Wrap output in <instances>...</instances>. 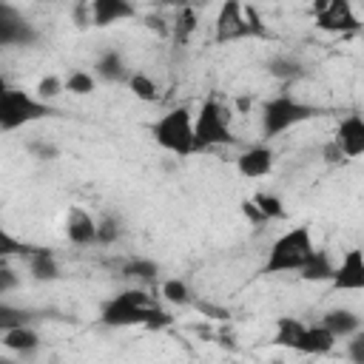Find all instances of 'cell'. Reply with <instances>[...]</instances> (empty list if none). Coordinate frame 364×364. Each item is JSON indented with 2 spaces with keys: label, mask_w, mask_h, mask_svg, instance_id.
Returning <instances> with one entry per match:
<instances>
[{
  "label": "cell",
  "mask_w": 364,
  "mask_h": 364,
  "mask_svg": "<svg viewBox=\"0 0 364 364\" xmlns=\"http://www.w3.org/2000/svg\"><path fill=\"white\" fill-rule=\"evenodd\" d=\"M100 324L105 327H148L159 330L173 324V316L151 304L142 290H122L100 304Z\"/></svg>",
  "instance_id": "cell-1"
},
{
  "label": "cell",
  "mask_w": 364,
  "mask_h": 364,
  "mask_svg": "<svg viewBox=\"0 0 364 364\" xmlns=\"http://www.w3.org/2000/svg\"><path fill=\"white\" fill-rule=\"evenodd\" d=\"M51 117H60V108L54 102H46L43 97L26 91V88H17V85L3 88V94H0V131L11 134V131H20L26 125L51 119Z\"/></svg>",
  "instance_id": "cell-2"
},
{
  "label": "cell",
  "mask_w": 364,
  "mask_h": 364,
  "mask_svg": "<svg viewBox=\"0 0 364 364\" xmlns=\"http://www.w3.org/2000/svg\"><path fill=\"white\" fill-rule=\"evenodd\" d=\"M324 117V108L313 105V102H304L299 97H290V94H276L270 100L262 102V139L270 142L276 136H282L284 131L296 128V125H304L310 119H318Z\"/></svg>",
  "instance_id": "cell-3"
},
{
  "label": "cell",
  "mask_w": 364,
  "mask_h": 364,
  "mask_svg": "<svg viewBox=\"0 0 364 364\" xmlns=\"http://www.w3.org/2000/svg\"><path fill=\"white\" fill-rule=\"evenodd\" d=\"M316 250L313 245V233L307 225H296L287 228L284 233H279L267 250V259L262 264L264 276H279V273H299L304 267V262L310 259V253Z\"/></svg>",
  "instance_id": "cell-4"
},
{
  "label": "cell",
  "mask_w": 364,
  "mask_h": 364,
  "mask_svg": "<svg viewBox=\"0 0 364 364\" xmlns=\"http://www.w3.org/2000/svg\"><path fill=\"white\" fill-rule=\"evenodd\" d=\"M267 26L262 23L259 11L253 6H242L239 0H225L216 11L213 23V40L219 46L236 43V40H253V37H267Z\"/></svg>",
  "instance_id": "cell-5"
},
{
  "label": "cell",
  "mask_w": 364,
  "mask_h": 364,
  "mask_svg": "<svg viewBox=\"0 0 364 364\" xmlns=\"http://www.w3.org/2000/svg\"><path fill=\"white\" fill-rule=\"evenodd\" d=\"M151 136H154V142L162 151H168V154H173L179 159L196 154V145H193V114H191V108L188 105H173L171 111H165L151 125Z\"/></svg>",
  "instance_id": "cell-6"
},
{
  "label": "cell",
  "mask_w": 364,
  "mask_h": 364,
  "mask_svg": "<svg viewBox=\"0 0 364 364\" xmlns=\"http://www.w3.org/2000/svg\"><path fill=\"white\" fill-rule=\"evenodd\" d=\"M236 136L230 131V114L225 111V105L213 97L199 102V111L193 114V145L196 154L219 148V145H233Z\"/></svg>",
  "instance_id": "cell-7"
},
{
  "label": "cell",
  "mask_w": 364,
  "mask_h": 364,
  "mask_svg": "<svg viewBox=\"0 0 364 364\" xmlns=\"http://www.w3.org/2000/svg\"><path fill=\"white\" fill-rule=\"evenodd\" d=\"M40 28L23 17L11 3H0V46L6 48H34L40 43Z\"/></svg>",
  "instance_id": "cell-8"
},
{
  "label": "cell",
  "mask_w": 364,
  "mask_h": 364,
  "mask_svg": "<svg viewBox=\"0 0 364 364\" xmlns=\"http://www.w3.org/2000/svg\"><path fill=\"white\" fill-rule=\"evenodd\" d=\"M313 20L327 34H355L361 28L358 14L353 11L350 0H316Z\"/></svg>",
  "instance_id": "cell-9"
},
{
  "label": "cell",
  "mask_w": 364,
  "mask_h": 364,
  "mask_svg": "<svg viewBox=\"0 0 364 364\" xmlns=\"http://www.w3.org/2000/svg\"><path fill=\"white\" fill-rule=\"evenodd\" d=\"M330 287L336 293H355V290H364V250L361 247H350L341 262H336V273H333V282Z\"/></svg>",
  "instance_id": "cell-10"
},
{
  "label": "cell",
  "mask_w": 364,
  "mask_h": 364,
  "mask_svg": "<svg viewBox=\"0 0 364 364\" xmlns=\"http://www.w3.org/2000/svg\"><path fill=\"white\" fill-rule=\"evenodd\" d=\"M333 142L338 145V151H341L347 159L364 156V114H355V111L344 114V117L336 122Z\"/></svg>",
  "instance_id": "cell-11"
},
{
  "label": "cell",
  "mask_w": 364,
  "mask_h": 364,
  "mask_svg": "<svg viewBox=\"0 0 364 364\" xmlns=\"http://www.w3.org/2000/svg\"><path fill=\"white\" fill-rule=\"evenodd\" d=\"M276 165V154L267 142H259V145H247L239 156H236V171L245 176V179H262L273 171Z\"/></svg>",
  "instance_id": "cell-12"
},
{
  "label": "cell",
  "mask_w": 364,
  "mask_h": 364,
  "mask_svg": "<svg viewBox=\"0 0 364 364\" xmlns=\"http://www.w3.org/2000/svg\"><path fill=\"white\" fill-rule=\"evenodd\" d=\"M65 239L77 247H88V245H97V216H91L85 208L74 205L68 208L65 213Z\"/></svg>",
  "instance_id": "cell-13"
},
{
  "label": "cell",
  "mask_w": 364,
  "mask_h": 364,
  "mask_svg": "<svg viewBox=\"0 0 364 364\" xmlns=\"http://www.w3.org/2000/svg\"><path fill=\"white\" fill-rule=\"evenodd\" d=\"M91 71L97 74L100 82H108V85H125L134 68H128V63H125V57H122L119 48H105V51L97 54Z\"/></svg>",
  "instance_id": "cell-14"
},
{
  "label": "cell",
  "mask_w": 364,
  "mask_h": 364,
  "mask_svg": "<svg viewBox=\"0 0 364 364\" xmlns=\"http://www.w3.org/2000/svg\"><path fill=\"white\" fill-rule=\"evenodd\" d=\"M136 6L134 0H91V26L94 28H108L122 20H134Z\"/></svg>",
  "instance_id": "cell-15"
},
{
  "label": "cell",
  "mask_w": 364,
  "mask_h": 364,
  "mask_svg": "<svg viewBox=\"0 0 364 364\" xmlns=\"http://www.w3.org/2000/svg\"><path fill=\"white\" fill-rule=\"evenodd\" d=\"M336 341L338 338L318 321V324H304V330H301V336H299L293 350L301 353V355H327V353H333Z\"/></svg>",
  "instance_id": "cell-16"
},
{
  "label": "cell",
  "mask_w": 364,
  "mask_h": 364,
  "mask_svg": "<svg viewBox=\"0 0 364 364\" xmlns=\"http://www.w3.org/2000/svg\"><path fill=\"white\" fill-rule=\"evenodd\" d=\"M321 324L338 338V341H347L355 330L364 327V318L361 313H355L353 307H330L321 313Z\"/></svg>",
  "instance_id": "cell-17"
},
{
  "label": "cell",
  "mask_w": 364,
  "mask_h": 364,
  "mask_svg": "<svg viewBox=\"0 0 364 364\" xmlns=\"http://www.w3.org/2000/svg\"><path fill=\"white\" fill-rule=\"evenodd\" d=\"M26 267H28V276L34 282H60L63 279V267H60V259L51 247H37L28 259H26Z\"/></svg>",
  "instance_id": "cell-18"
},
{
  "label": "cell",
  "mask_w": 364,
  "mask_h": 364,
  "mask_svg": "<svg viewBox=\"0 0 364 364\" xmlns=\"http://www.w3.org/2000/svg\"><path fill=\"white\" fill-rule=\"evenodd\" d=\"M43 338L40 333L31 327V324H23V327H11V330H3V347L20 358H31L37 350H40Z\"/></svg>",
  "instance_id": "cell-19"
},
{
  "label": "cell",
  "mask_w": 364,
  "mask_h": 364,
  "mask_svg": "<svg viewBox=\"0 0 364 364\" xmlns=\"http://www.w3.org/2000/svg\"><path fill=\"white\" fill-rule=\"evenodd\" d=\"M333 273H336V262H333V256L327 253V250H321V247H316L313 253H310V259L304 262V267L299 270V276H301V282H310V284H330L333 282Z\"/></svg>",
  "instance_id": "cell-20"
},
{
  "label": "cell",
  "mask_w": 364,
  "mask_h": 364,
  "mask_svg": "<svg viewBox=\"0 0 364 364\" xmlns=\"http://www.w3.org/2000/svg\"><path fill=\"white\" fill-rule=\"evenodd\" d=\"M264 71H267L273 80H279V82H293V80L307 77V65H304L299 57H293V54H273V57L264 63Z\"/></svg>",
  "instance_id": "cell-21"
},
{
  "label": "cell",
  "mask_w": 364,
  "mask_h": 364,
  "mask_svg": "<svg viewBox=\"0 0 364 364\" xmlns=\"http://www.w3.org/2000/svg\"><path fill=\"white\" fill-rule=\"evenodd\" d=\"M122 276L142 282V284H151L159 279V264H156V259H148V256H131L122 264Z\"/></svg>",
  "instance_id": "cell-22"
},
{
  "label": "cell",
  "mask_w": 364,
  "mask_h": 364,
  "mask_svg": "<svg viewBox=\"0 0 364 364\" xmlns=\"http://www.w3.org/2000/svg\"><path fill=\"white\" fill-rule=\"evenodd\" d=\"M43 313L31 310V307H17L11 301H0V333L3 330H11V327H23V324H34Z\"/></svg>",
  "instance_id": "cell-23"
},
{
  "label": "cell",
  "mask_w": 364,
  "mask_h": 364,
  "mask_svg": "<svg viewBox=\"0 0 364 364\" xmlns=\"http://www.w3.org/2000/svg\"><path fill=\"white\" fill-rule=\"evenodd\" d=\"M159 293H162V301H168L173 307H191V304H196L191 284L185 279H176V276L173 279H165L162 287H159Z\"/></svg>",
  "instance_id": "cell-24"
},
{
  "label": "cell",
  "mask_w": 364,
  "mask_h": 364,
  "mask_svg": "<svg viewBox=\"0 0 364 364\" xmlns=\"http://www.w3.org/2000/svg\"><path fill=\"white\" fill-rule=\"evenodd\" d=\"M122 230H125V225H122L119 213L105 210L102 216H97V245H102V247L117 245L122 239Z\"/></svg>",
  "instance_id": "cell-25"
},
{
  "label": "cell",
  "mask_w": 364,
  "mask_h": 364,
  "mask_svg": "<svg viewBox=\"0 0 364 364\" xmlns=\"http://www.w3.org/2000/svg\"><path fill=\"white\" fill-rule=\"evenodd\" d=\"M301 330H304V321H299L293 316H282V318H276V327H273V344L293 350L299 336H301Z\"/></svg>",
  "instance_id": "cell-26"
},
{
  "label": "cell",
  "mask_w": 364,
  "mask_h": 364,
  "mask_svg": "<svg viewBox=\"0 0 364 364\" xmlns=\"http://www.w3.org/2000/svg\"><path fill=\"white\" fill-rule=\"evenodd\" d=\"M196 26H199V14H196V9H193V6H182V9L176 11L173 23H171V34H173L176 43H188L191 34L196 31Z\"/></svg>",
  "instance_id": "cell-27"
},
{
  "label": "cell",
  "mask_w": 364,
  "mask_h": 364,
  "mask_svg": "<svg viewBox=\"0 0 364 364\" xmlns=\"http://www.w3.org/2000/svg\"><path fill=\"white\" fill-rule=\"evenodd\" d=\"M97 74L94 71H85V68H71L65 74V91L74 94V97H88L97 91Z\"/></svg>",
  "instance_id": "cell-28"
},
{
  "label": "cell",
  "mask_w": 364,
  "mask_h": 364,
  "mask_svg": "<svg viewBox=\"0 0 364 364\" xmlns=\"http://www.w3.org/2000/svg\"><path fill=\"white\" fill-rule=\"evenodd\" d=\"M125 85H128V91H131L139 102H156V100H159V88H156L154 77L145 74V71H131V77H128Z\"/></svg>",
  "instance_id": "cell-29"
},
{
  "label": "cell",
  "mask_w": 364,
  "mask_h": 364,
  "mask_svg": "<svg viewBox=\"0 0 364 364\" xmlns=\"http://www.w3.org/2000/svg\"><path fill=\"white\" fill-rule=\"evenodd\" d=\"M34 94L43 97L46 102H54L60 94H68V91H65V77H60V74H46V77H40V82L34 85Z\"/></svg>",
  "instance_id": "cell-30"
},
{
  "label": "cell",
  "mask_w": 364,
  "mask_h": 364,
  "mask_svg": "<svg viewBox=\"0 0 364 364\" xmlns=\"http://www.w3.org/2000/svg\"><path fill=\"white\" fill-rule=\"evenodd\" d=\"M253 199H256V205L262 208V213H264L267 222H270V219H276V222L287 219V208H284V202H282L276 193H256Z\"/></svg>",
  "instance_id": "cell-31"
},
{
  "label": "cell",
  "mask_w": 364,
  "mask_h": 364,
  "mask_svg": "<svg viewBox=\"0 0 364 364\" xmlns=\"http://www.w3.org/2000/svg\"><path fill=\"white\" fill-rule=\"evenodd\" d=\"M26 148H28V154H31L34 159H40V162H51V159L60 156V148H57L54 142H46V139H31Z\"/></svg>",
  "instance_id": "cell-32"
},
{
  "label": "cell",
  "mask_w": 364,
  "mask_h": 364,
  "mask_svg": "<svg viewBox=\"0 0 364 364\" xmlns=\"http://www.w3.org/2000/svg\"><path fill=\"white\" fill-rule=\"evenodd\" d=\"M71 20L77 28H88L91 26V0H74L71 3Z\"/></svg>",
  "instance_id": "cell-33"
},
{
  "label": "cell",
  "mask_w": 364,
  "mask_h": 364,
  "mask_svg": "<svg viewBox=\"0 0 364 364\" xmlns=\"http://www.w3.org/2000/svg\"><path fill=\"white\" fill-rule=\"evenodd\" d=\"M347 358L355 361V364H364V327L355 330V333L347 338Z\"/></svg>",
  "instance_id": "cell-34"
},
{
  "label": "cell",
  "mask_w": 364,
  "mask_h": 364,
  "mask_svg": "<svg viewBox=\"0 0 364 364\" xmlns=\"http://www.w3.org/2000/svg\"><path fill=\"white\" fill-rule=\"evenodd\" d=\"M20 287V276H17V270L14 267H9L6 262L0 264V296H9L11 290H17Z\"/></svg>",
  "instance_id": "cell-35"
},
{
  "label": "cell",
  "mask_w": 364,
  "mask_h": 364,
  "mask_svg": "<svg viewBox=\"0 0 364 364\" xmlns=\"http://www.w3.org/2000/svg\"><path fill=\"white\" fill-rule=\"evenodd\" d=\"M242 213H245L250 222H256V225L267 222V219H264V213H262V208L256 205V199H245V202H242Z\"/></svg>",
  "instance_id": "cell-36"
},
{
  "label": "cell",
  "mask_w": 364,
  "mask_h": 364,
  "mask_svg": "<svg viewBox=\"0 0 364 364\" xmlns=\"http://www.w3.org/2000/svg\"><path fill=\"white\" fill-rule=\"evenodd\" d=\"M148 26H151L154 31H159L162 37H168V34H171V26H168L162 17H156V14H154V17H148Z\"/></svg>",
  "instance_id": "cell-37"
},
{
  "label": "cell",
  "mask_w": 364,
  "mask_h": 364,
  "mask_svg": "<svg viewBox=\"0 0 364 364\" xmlns=\"http://www.w3.org/2000/svg\"><path fill=\"white\" fill-rule=\"evenodd\" d=\"M159 6H176V9H182V6H191V0H156Z\"/></svg>",
  "instance_id": "cell-38"
}]
</instances>
